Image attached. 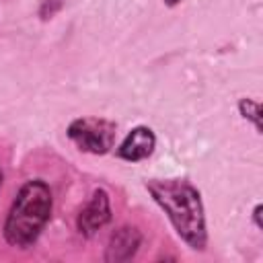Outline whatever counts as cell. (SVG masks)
Here are the masks:
<instances>
[{"instance_id":"cell-9","label":"cell","mask_w":263,"mask_h":263,"mask_svg":"<svg viewBox=\"0 0 263 263\" xmlns=\"http://www.w3.org/2000/svg\"><path fill=\"white\" fill-rule=\"evenodd\" d=\"M261 212H263V208L261 205H255V210H253V220H255V226L261 230L263 228V222H261Z\"/></svg>"},{"instance_id":"cell-4","label":"cell","mask_w":263,"mask_h":263,"mask_svg":"<svg viewBox=\"0 0 263 263\" xmlns=\"http://www.w3.org/2000/svg\"><path fill=\"white\" fill-rule=\"evenodd\" d=\"M111 222V201L109 193L105 189H95L88 203L80 210L76 218V228L82 236L90 238L95 236L101 228H105Z\"/></svg>"},{"instance_id":"cell-6","label":"cell","mask_w":263,"mask_h":263,"mask_svg":"<svg viewBox=\"0 0 263 263\" xmlns=\"http://www.w3.org/2000/svg\"><path fill=\"white\" fill-rule=\"evenodd\" d=\"M154 146H156L154 132L146 125H138L123 138V142L117 148V156L127 162H140L154 152Z\"/></svg>"},{"instance_id":"cell-7","label":"cell","mask_w":263,"mask_h":263,"mask_svg":"<svg viewBox=\"0 0 263 263\" xmlns=\"http://www.w3.org/2000/svg\"><path fill=\"white\" fill-rule=\"evenodd\" d=\"M238 111L247 121H251L255 125L257 134H261V129H263L261 127V105L255 99H240L238 101Z\"/></svg>"},{"instance_id":"cell-1","label":"cell","mask_w":263,"mask_h":263,"mask_svg":"<svg viewBox=\"0 0 263 263\" xmlns=\"http://www.w3.org/2000/svg\"><path fill=\"white\" fill-rule=\"evenodd\" d=\"M146 189L166 214L181 240L193 251H203L208 247V228L199 191L185 179H150Z\"/></svg>"},{"instance_id":"cell-10","label":"cell","mask_w":263,"mask_h":263,"mask_svg":"<svg viewBox=\"0 0 263 263\" xmlns=\"http://www.w3.org/2000/svg\"><path fill=\"white\" fill-rule=\"evenodd\" d=\"M179 2H181V0H164V4H166V6H177Z\"/></svg>"},{"instance_id":"cell-8","label":"cell","mask_w":263,"mask_h":263,"mask_svg":"<svg viewBox=\"0 0 263 263\" xmlns=\"http://www.w3.org/2000/svg\"><path fill=\"white\" fill-rule=\"evenodd\" d=\"M60 8H62V0H41L39 16H41L43 21H47V18H51Z\"/></svg>"},{"instance_id":"cell-2","label":"cell","mask_w":263,"mask_h":263,"mask_svg":"<svg viewBox=\"0 0 263 263\" xmlns=\"http://www.w3.org/2000/svg\"><path fill=\"white\" fill-rule=\"evenodd\" d=\"M53 210L51 189L41 179H31L16 191V197L6 214L2 234L14 249H29L37 242L47 226Z\"/></svg>"},{"instance_id":"cell-11","label":"cell","mask_w":263,"mask_h":263,"mask_svg":"<svg viewBox=\"0 0 263 263\" xmlns=\"http://www.w3.org/2000/svg\"><path fill=\"white\" fill-rule=\"evenodd\" d=\"M2 181H4V173H2V168H0V187H2Z\"/></svg>"},{"instance_id":"cell-5","label":"cell","mask_w":263,"mask_h":263,"mask_svg":"<svg viewBox=\"0 0 263 263\" xmlns=\"http://www.w3.org/2000/svg\"><path fill=\"white\" fill-rule=\"evenodd\" d=\"M142 245V232L138 226L123 224L109 236L107 249H105V261L107 263H123L129 261Z\"/></svg>"},{"instance_id":"cell-3","label":"cell","mask_w":263,"mask_h":263,"mask_svg":"<svg viewBox=\"0 0 263 263\" xmlns=\"http://www.w3.org/2000/svg\"><path fill=\"white\" fill-rule=\"evenodd\" d=\"M66 134L78 150L88 154H107L115 144L117 125L103 117H78L68 125Z\"/></svg>"}]
</instances>
